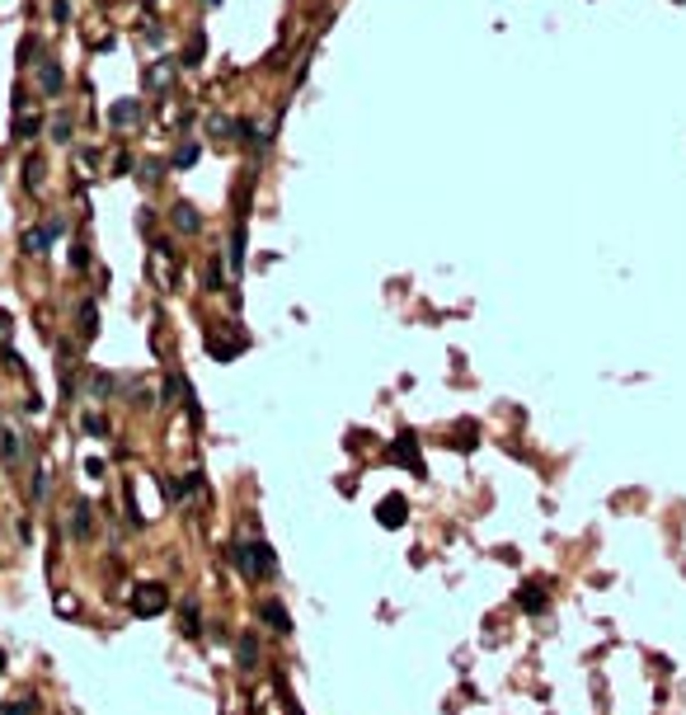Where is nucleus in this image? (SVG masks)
Returning <instances> with one entry per match:
<instances>
[{
    "instance_id": "nucleus-5",
    "label": "nucleus",
    "mask_w": 686,
    "mask_h": 715,
    "mask_svg": "<svg viewBox=\"0 0 686 715\" xmlns=\"http://www.w3.org/2000/svg\"><path fill=\"white\" fill-rule=\"evenodd\" d=\"M381 522L385 527H400V522H405V499H400V494H390V499L381 504Z\"/></svg>"
},
{
    "instance_id": "nucleus-8",
    "label": "nucleus",
    "mask_w": 686,
    "mask_h": 715,
    "mask_svg": "<svg viewBox=\"0 0 686 715\" xmlns=\"http://www.w3.org/2000/svg\"><path fill=\"white\" fill-rule=\"evenodd\" d=\"M174 221H179V231H198V226H203V221H198V212H193L188 203L174 207Z\"/></svg>"
},
{
    "instance_id": "nucleus-18",
    "label": "nucleus",
    "mask_w": 686,
    "mask_h": 715,
    "mask_svg": "<svg viewBox=\"0 0 686 715\" xmlns=\"http://www.w3.org/2000/svg\"><path fill=\"white\" fill-rule=\"evenodd\" d=\"M282 706H287V715H301V711H296V701H292L287 692H282Z\"/></svg>"
},
{
    "instance_id": "nucleus-12",
    "label": "nucleus",
    "mask_w": 686,
    "mask_h": 715,
    "mask_svg": "<svg viewBox=\"0 0 686 715\" xmlns=\"http://www.w3.org/2000/svg\"><path fill=\"white\" fill-rule=\"evenodd\" d=\"M193 160H198V146H193V141H188V146H179V151H174V165H179V170H188Z\"/></svg>"
},
{
    "instance_id": "nucleus-14",
    "label": "nucleus",
    "mask_w": 686,
    "mask_h": 715,
    "mask_svg": "<svg viewBox=\"0 0 686 715\" xmlns=\"http://www.w3.org/2000/svg\"><path fill=\"white\" fill-rule=\"evenodd\" d=\"M85 433H90V438H104V433H109V424H104L99 414H85Z\"/></svg>"
},
{
    "instance_id": "nucleus-6",
    "label": "nucleus",
    "mask_w": 686,
    "mask_h": 715,
    "mask_svg": "<svg viewBox=\"0 0 686 715\" xmlns=\"http://www.w3.org/2000/svg\"><path fill=\"white\" fill-rule=\"evenodd\" d=\"M136 118H141V104H136V99H123V104H113V123H118V127L136 123Z\"/></svg>"
},
{
    "instance_id": "nucleus-2",
    "label": "nucleus",
    "mask_w": 686,
    "mask_h": 715,
    "mask_svg": "<svg viewBox=\"0 0 686 715\" xmlns=\"http://www.w3.org/2000/svg\"><path fill=\"white\" fill-rule=\"evenodd\" d=\"M160 607H165V589H160V584H141V593L132 598V612L136 616H156Z\"/></svg>"
},
{
    "instance_id": "nucleus-9",
    "label": "nucleus",
    "mask_w": 686,
    "mask_h": 715,
    "mask_svg": "<svg viewBox=\"0 0 686 715\" xmlns=\"http://www.w3.org/2000/svg\"><path fill=\"white\" fill-rule=\"evenodd\" d=\"M183 631H188V636L203 631V626H198V602H193V598H183Z\"/></svg>"
},
{
    "instance_id": "nucleus-13",
    "label": "nucleus",
    "mask_w": 686,
    "mask_h": 715,
    "mask_svg": "<svg viewBox=\"0 0 686 715\" xmlns=\"http://www.w3.org/2000/svg\"><path fill=\"white\" fill-rule=\"evenodd\" d=\"M518 602L527 607V612H540V607H545V598H540V593H527V589L518 593Z\"/></svg>"
},
{
    "instance_id": "nucleus-7",
    "label": "nucleus",
    "mask_w": 686,
    "mask_h": 715,
    "mask_svg": "<svg viewBox=\"0 0 686 715\" xmlns=\"http://www.w3.org/2000/svg\"><path fill=\"white\" fill-rule=\"evenodd\" d=\"M236 654H240V669H254V659H259V645H254V636H245L236 645Z\"/></svg>"
},
{
    "instance_id": "nucleus-3",
    "label": "nucleus",
    "mask_w": 686,
    "mask_h": 715,
    "mask_svg": "<svg viewBox=\"0 0 686 715\" xmlns=\"http://www.w3.org/2000/svg\"><path fill=\"white\" fill-rule=\"evenodd\" d=\"M259 616L273 626V631H278V636H287V631H292V616H287V607H282L278 598H268V602H263V607H259Z\"/></svg>"
},
{
    "instance_id": "nucleus-1",
    "label": "nucleus",
    "mask_w": 686,
    "mask_h": 715,
    "mask_svg": "<svg viewBox=\"0 0 686 715\" xmlns=\"http://www.w3.org/2000/svg\"><path fill=\"white\" fill-rule=\"evenodd\" d=\"M231 565H236L245 579H263V574H273L278 556H273L268 541H236L231 546Z\"/></svg>"
},
{
    "instance_id": "nucleus-4",
    "label": "nucleus",
    "mask_w": 686,
    "mask_h": 715,
    "mask_svg": "<svg viewBox=\"0 0 686 715\" xmlns=\"http://www.w3.org/2000/svg\"><path fill=\"white\" fill-rule=\"evenodd\" d=\"M395 456H400L405 466H414L418 476H423V461H418V447H414V438H409V433L400 438V443H395Z\"/></svg>"
},
{
    "instance_id": "nucleus-16",
    "label": "nucleus",
    "mask_w": 686,
    "mask_h": 715,
    "mask_svg": "<svg viewBox=\"0 0 686 715\" xmlns=\"http://www.w3.org/2000/svg\"><path fill=\"white\" fill-rule=\"evenodd\" d=\"M198 57H203V38H193V43H188V52H183V61H188V66H193Z\"/></svg>"
},
{
    "instance_id": "nucleus-15",
    "label": "nucleus",
    "mask_w": 686,
    "mask_h": 715,
    "mask_svg": "<svg viewBox=\"0 0 686 715\" xmlns=\"http://www.w3.org/2000/svg\"><path fill=\"white\" fill-rule=\"evenodd\" d=\"M76 536H90V509L85 504L76 509Z\"/></svg>"
},
{
    "instance_id": "nucleus-10",
    "label": "nucleus",
    "mask_w": 686,
    "mask_h": 715,
    "mask_svg": "<svg viewBox=\"0 0 686 715\" xmlns=\"http://www.w3.org/2000/svg\"><path fill=\"white\" fill-rule=\"evenodd\" d=\"M43 90H47V94L61 90V66H43Z\"/></svg>"
},
{
    "instance_id": "nucleus-17",
    "label": "nucleus",
    "mask_w": 686,
    "mask_h": 715,
    "mask_svg": "<svg viewBox=\"0 0 686 715\" xmlns=\"http://www.w3.org/2000/svg\"><path fill=\"white\" fill-rule=\"evenodd\" d=\"M5 715H34V706H29V701H19V706H5Z\"/></svg>"
},
{
    "instance_id": "nucleus-19",
    "label": "nucleus",
    "mask_w": 686,
    "mask_h": 715,
    "mask_svg": "<svg viewBox=\"0 0 686 715\" xmlns=\"http://www.w3.org/2000/svg\"><path fill=\"white\" fill-rule=\"evenodd\" d=\"M207 5H216V0H207Z\"/></svg>"
},
{
    "instance_id": "nucleus-11",
    "label": "nucleus",
    "mask_w": 686,
    "mask_h": 715,
    "mask_svg": "<svg viewBox=\"0 0 686 715\" xmlns=\"http://www.w3.org/2000/svg\"><path fill=\"white\" fill-rule=\"evenodd\" d=\"M245 264V231H236V240H231V269H240Z\"/></svg>"
}]
</instances>
